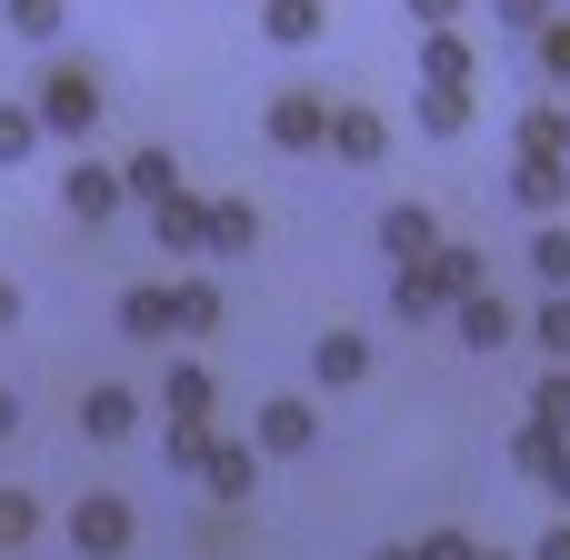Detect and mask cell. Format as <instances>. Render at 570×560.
Instances as JSON below:
<instances>
[{
    "instance_id": "6da1fadb",
    "label": "cell",
    "mask_w": 570,
    "mask_h": 560,
    "mask_svg": "<svg viewBox=\"0 0 570 560\" xmlns=\"http://www.w3.org/2000/svg\"><path fill=\"white\" fill-rule=\"evenodd\" d=\"M40 140H90L100 130V80H90V60H50V80H40Z\"/></svg>"
},
{
    "instance_id": "7a4b0ae2",
    "label": "cell",
    "mask_w": 570,
    "mask_h": 560,
    "mask_svg": "<svg viewBox=\"0 0 570 560\" xmlns=\"http://www.w3.org/2000/svg\"><path fill=\"white\" fill-rule=\"evenodd\" d=\"M130 541H140V521H130L120 491H80V501H70V551L80 560H120Z\"/></svg>"
},
{
    "instance_id": "3957f363",
    "label": "cell",
    "mask_w": 570,
    "mask_h": 560,
    "mask_svg": "<svg viewBox=\"0 0 570 560\" xmlns=\"http://www.w3.org/2000/svg\"><path fill=\"white\" fill-rule=\"evenodd\" d=\"M261 130H271V150H321V140H331V90H311V80L271 90Z\"/></svg>"
},
{
    "instance_id": "277c9868",
    "label": "cell",
    "mask_w": 570,
    "mask_h": 560,
    "mask_svg": "<svg viewBox=\"0 0 570 560\" xmlns=\"http://www.w3.org/2000/svg\"><path fill=\"white\" fill-rule=\"evenodd\" d=\"M331 160H351V170H371L381 150H391V120L371 110V100H331V140H321Z\"/></svg>"
},
{
    "instance_id": "5b68a950",
    "label": "cell",
    "mask_w": 570,
    "mask_h": 560,
    "mask_svg": "<svg viewBox=\"0 0 570 560\" xmlns=\"http://www.w3.org/2000/svg\"><path fill=\"white\" fill-rule=\"evenodd\" d=\"M311 441H321V411H311V401H291V391H281V401H261V421H250V451H271V461H301Z\"/></svg>"
},
{
    "instance_id": "8992f818",
    "label": "cell",
    "mask_w": 570,
    "mask_h": 560,
    "mask_svg": "<svg viewBox=\"0 0 570 560\" xmlns=\"http://www.w3.org/2000/svg\"><path fill=\"white\" fill-rule=\"evenodd\" d=\"M60 200H70V220H90V230H100V220H120V200H130V190H120V170H110V160H80V170H60Z\"/></svg>"
},
{
    "instance_id": "52a82bcc",
    "label": "cell",
    "mask_w": 570,
    "mask_h": 560,
    "mask_svg": "<svg viewBox=\"0 0 570 560\" xmlns=\"http://www.w3.org/2000/svg\"><path fill=\"white\" fill-rule=\"evenodd\" d=\"M150 240H160V250H180V261H210V200L170 190V200L150 210Z\"/></svg>"
},
{
    "instance_id": "ba28073f",
    "label": "cell",
    "mask_w": 570,
    "mask_h": 560,
    "mask_svg": "<svg viewBox=\"0 0 570 560\" xmlns=\"http://www.w3.org/2000/svg\"><path fill=\"white\" fill-rule=\"evenodd\" d=\"M200 491H210L220 511H240V501L261 491V451H250V441H210V461H200Z\"/></svg>"
},
{
    "instance_id": "9c48e42d",
    "label": "cell",
    "mask_w": 570,
    "mask_h": 560,
    "mask_svg": "<svg viewBox=\"0 0 570 560\" xmlns=\"http://www.w3.org/2000/svg\"><path fill=\"white\" fill-rule=\"evenodd\" d=\"M381 250H391L401 271H411V261H431V250H441V220H431V200H391V210H381Z\"/></svg>"
},
{
    "instance_id": "30bf717a",
    "label": "cell",
    "mask_w": 570,
    "mask_h": 560,
    "mask_svg": "<svg viewBox=\"0 0 570 560\" xmlns=\"http://www.w3.org/2000/svg\"><path fill=\"white\" fill-rule=\"evenodd\" d=\"M451 331H461L471 351H511V341H521V321H511V301H501V291H471V301H451Z\"/></svg>"
},
{
    "instance_id": "8fae6325",
    "label": "cell",
    "mask_w": 570,
    "mask_h": 560,
    "mask_svg": "<svg viewBox=\"0 0 570 560\" xmlns=\"http://www.w3.org/2000/svg\"><path fill=\"white\" fill-rule=\"evenodd\" d=\"M511 200L531 220H561L570 210V160H511Z\"/></svg>"
},
{
    "instance_id": "7c38bea8",
    "label": "cell",
    "mask_w": 570,
    "mask_h": 560,
    "mask_svg": "<svg viewBox=\"0 0 570 560\" xmlns=\"http://www.w3.org/2000/svg\"><path fill=\"white\" fill-rule=\"evenodd\" d=\"M311 381H321V391L371 381V341H361V331H321V341H311Z\"/></svg>"
},
{
    "instance_id": "4fadbf2b",
    "label": "cell",
    "mask_w": 570,
    "mask_h": 560,
    "mask_svg": "<svg viewBox=\"0 0 570 560\" xmlns=\"http://www.w3.org/2000/svg\"><path fill=\"white\" fill-rule=\"evenodd\" d=\"M80 431H90V441H130V431H140V391L90 381V391H80Z\"/></svg>"
},
{
    "instance_id": "5bb4252c",
    "label": "cell",
    "mask_w": 570,
    "mask_h": 560,
    "mask_svg": "<svg viewBox=\"0 0 570 560\" xmlns=\"http://www.w3.org/2000/svg\"><path fill=\"white\" fill-rule=\"evenodd\" d=\"M250 10H261V40H281V50H311L331 30V0H250Z\"/></svg>"
},
{
    "instance_id": "9a60e30c",
    "label": "cell",
    "mask_w": 570,
    "mask_h": 560,
    "mask_svg": "<svg viewBox=\"0 0 570 560\" xmlns=\"http://www.w3.org/2000/svg\"><path fill=\"white\" fill-rule=\"evenodd\" d=\"M471 40L461 30H421V90H471Z\"/></svg>"
},
{
    "instance_id": "2e32d148",
    "label": "cell",
    "mask_w": 570,
    "mask_h": 560,
    "mask_svg": "<svg viewBox=\"0 0 570 560\" xmlns=\"http://www.w3.org/2000/svg\"><path fill=\"white\" fill-rule=\"evenodd\" d=\"M220 311H230V301H220V281H200V271H180V281H170V331H180V341L220 331Z\"/></svg>"
},
{
    "instance_id": "e0dca14e",
    "label": "cell",
    "mask_w": 570,
    "mask_h": 560,
    "mask_svg": "<svg viewBox=\"0 0 570 560\" xmlns=\"http://www.w3.org/2000/svg\"><path fill=\"white\" fill-rule=\"evenodd\" d=\"M120 190L160 210V200L180 190V160H170V140H150V150H130V160H120Z\"/></svg>"
},
{
    "instance_id": "ac0fdd59",
    "label": "cell",
    "mask_w": 570,
    "mask_h": 560,
    "mask_svg": "<svg viewBox=\"0 0 570 560\" xmlns=\"http://www.w3.org/2000/svg\"><path fill=\"white\" fill-rule=\"evenodd\" d=\"M421 271L441 281V301H471V291H491V261H481L471 240H441V250H431Z\"/></svg>"
},
{
    "instance_id": "d6986e66",
    "label": "cell",
    "mask_w": 570,
    "mask_h": 560,
    "mask_svg": "<svg viewBox=\"0 0 570 560\" xmlns=\"http://www.w3.org/2000/svg\"><path fill=\"white\" fill-rule=\"evenodd\" d=\"M120 341H170V281H130L120 291Z\"/></svg>"
},
{
    "instance_id": "ffe728a7",
    "label": "cell",
    "mask_w": 570,
    "mask_h": 560,
    "mask_svg": "<svg viewBox=\"0 0 570 560\" xmlns=\"http://www.w3.org/2000/svg\"><path fill=\"white\" fill-rule=\"evenodd\" d=\"M210 401H220V381H210L200 361H170V381H160V411H170V421H210Z\"/></svg>"
},
{
    "instance_id": "44dd1931",
    "label": "cell",
    "mask_w": 570,
    "mask_h": 560,
    "mask_svg": "<svg viewBox=\"0 0 570 560\" xmlns=\"http://www.w3.org/2000/svg\"><path fill=\"white\" fill-rule=\"evenodd\" d=\"M240 250H261V210L250 200H210V261H240Z\"/></svg>"
},
{
    "instance_id": "7402d4cb",
    "label": "cell",
    "mask_w": 570,
    "mask_h": 560,
    "mask_svg": "<svg viewBox=\"0 0 570 560\" xmlns=\"http://www.w3.org/2000/svg\"><path fill=\"white\" fill-rule=\"evenodd\" d=\"M441 311H451V301H441V281H431L421 261H411V271H391V321H411V331H421V321H441Z\"/></svg>"
},
{
    "instance_id": "603a6c76",
    "label": "cell",
    "mask_w": 570,
    "mask_h": 560,
    "mask_svg": "<svg viewBox=\"0 0 570 560\" xmlns=\"http://www.w3.org/2000/svg\"><path fill=\"white\" fill-rule=\"evenodd\" d=\"M511 150L521 160H570V120L541 100V110H521V130H511Z\"/></svg>"
},
{
    "instance_id": "cb8c5ba5",
    "label": "cell",
    "mask_w": 570,
    "mask_h": 560,
    "mask_svg": "<svg viewBox=\"0 0 570 560\" xmlns=\"http://www.w3.org/2000/svg\"><path fill=\"white\" fill-rule=\"evenodd\" d=\"M531 271H541V291H570V220L531 230Z\"/></svg>"
},
{
    "instance_id": "d4e9b609",
    "label": "cell",
    "mask_w": 570,
    "mask_h": 560,
    "mask_svg": "<svg viewBox=\"0 0 570 560\" xmlns=\"http://www.w3.org/2000/svg\"><path fill=\"white\" fill-rule=\"evenodd\" d=\"M471 110H481L471 90H421V130H431V140H461V130H471Z\"/></svg>"
},
{
    "instance_id": "484cf974",
    "label": "cell",
    "mask_w": 570,
    "mask_h": 560,
    "mask_svg": "<svg viewBox=\"0 0 570 560\" xmlns=\"http://www.w3.org/2000/svg\"><path fill=\"white\" fill-rule=\"evenodd\" d=\"M210 441H220V431H210V421H170V431H160V461H170V471H190V481H200V461H210Z\"/></svg>"
},
{
    "instance_id": "4316f807",
    "label": "cell",
    "mask_w": 570,
    "mask_h": 560,
    "mask_svg": "<svg viewBox=\"0 0 570 560\" xmlns=\"http://www.w3.org/2000/svg\"><path fill=\"white\" fill-rule=\"evenodd\" d=\"M30 150H40V110L30 100H0V170H20Z\"/></svg>"
},
{
    "instance_id": "83f0119b",
    "label": "cell",
    "mask_w": 570,
    "mask_h": 560,
    "mask_svg": "<svg viewBox=\"0 0 570 560\" xmlns=\"http://www.w3.org/2000/svg\"><path fill=\"white\" fill-rule=\"evenodd\" d=\"M531 421L570 441V361H551V371H541V391H531Z\"/></svg>"
},
{
    "instance_id": "f1b7e54d",
    "label": "cell",
    "mask_w": 570,
    "mask_h": 560,
    "mask_svg": "<svg viewBox=\"0 0 570 560\" xmlns=\"http://www.w3.org/2000/svg\"><path fill=\"white\" fill-rule=\"evenodd\" d=\"M570 441L561 431H541V421H521V431H511V461H521V471H531V481H551V461H561Z\"/></svg>"
},
{
    "instance_id": "f546056e",
    "label": "cell",
    "mask_w": 570,
    "mask_h": 560,
    "mask_svg": "<svg viewBox=\"0 0 570 560\" xmlns=\"http://www.w3.org/2000/svg\"><path fill=\"white\" fill-rule=\"evenodd\" d=\"M531 341H541L551 361H570V291H541V311H531Z\"/></svg>"
},
{
    "instance_id": "4dcf8cb0",
    "label": "cell",
    "mask_w": 570,
    "mask_h": 560,
    "mask_svg": "<svg viewBox=\"0 0 570 560\" xmlns=\"http://www.w3.org/2000/svg\"><path fill=\"white\" fill-rule=\"evenodd\" d=\"M0 20H10L20 40H60V20H70V10H60V0H0Z\"/></svg>"
},
{
    "instance_id": "1f68e13d",
    "label": "cell",
    "mask_w": 570,
    "mask_h": 560,
    "mask_svg": "<svg viewBox=\"0 0 570 560\" xmlns=\"http://www.w3.org/2000/svg\"><path fill=\"white\" fill-rule=\"evenodd\" d=\"M40 541V501L30 491H0V551H30Z\"/></svg>"
},
{
    "instance_id": "d6a6232c",
    "label": "cell",
    "mask_w": 570,
    "mask_h": 560,
    "mask_svg": "<svg viewBox=\"0 0 570 560\" xmlns=\"http://www.w3.org/2000/svg\"><path fill=\"white\" fill-rule=\"evenodd\" d=\"M491 20H501L511 40H541V30L561 20V0H491Z\"/></svg>"
},
{
    "instance_id": "836d02e7",
    "label": "cell",
    "mask_w": 570,
    "mask_h": 560,
    "mask_svg": "<svg viewBox=\"0 0 570 560\" xmlns=\"http://www.w3.org/2000/svg\"><path fill=\"white\" fill-rule=\"evenodd\" d=\"M471 551H481L471 531H421V541H411V560H471Z\"/></svg>"
},
{
    "instance_id": "e575fe53",
    "label": "cell",
    "mask_w": 570,
    "mask_h": 560,
    "mask_svg": "<svg viewBox=\"0 0 570 560\" xmlns=\"http://www.w3.org/2000/svg\"><path fill=\"white\" fill-rule=\"evenodd\" d=\"M531 50H541V70H551V80H570V10L541 30V40H531Z\"/></svg>"
},
{
    "instance_id": "d590c367",
    "label": "cell",
    "mask_w": 570,
    "mask_h": 560,
    "mask_svg": "<svg viewBox=\"0 0 570 560\" xmlns=\"http://www.w3.org/2000/svg\"><path fill=\"white\" fill-rule=\"evenodd\" d=\"M401 10H411V20H421V30H451V20H461V10H471V0H401Z\"/></svg>"
},
{
    "instance_id": "8d00e7d4",
    "label": "cell",
    "mask_w": 570,
    "mask_h": 560,
    "mask_svg": "<svg viewBox=\"0 0 570 560\" xmlns=\"http://www.w3.org/2000/svg\"><path fill=\"white\" fill-rule=\"evenodd\" d=\"M541 491L561 501V521H570V451H561V461H551V481H541Z\"/></svg>"
},
{
    "instance_id": "74e56055",
    "label": "cell",
    "mask_w": 570,
    "mask_h": 560,
    "mask_svg": "<svg viewBox=\"0 0 570 560\" xmlns=\"http://www.w3.org/2000/svg\"><path fill=\"white\" fill-rule=\"evenodd\" d=\"M531 560H570V521H551V531H541V551Z\"/></svg>"
},
{
    "instance_id": "f35d334b",
    "label": "cell",
    "mask_w": 570,
    "mask_h": 560,
    "mask_svg": "<svg viewBox=\"0 0 570 560\" xmlns=\"http://www.w3.org/2000/svg\"><path fill=\"white\" fill-rule=\"evenodd\" d=\"M10 321H20V291H10V281H0V331H10Z\"/></svg>"
},
{
    "instance_id": "ab89813d",
    "label": "cell",
    "mask_w": 570,
    "mask_h": 560,
    "mask_svg": "<svg viewBox=\"0 0 570 560\" xmlns=\"http://www.w3.org/2000/svg\"><path fill=\"white\" fill-rule=\"evenodd\" d=\"M10 431H20V401H10V391H0V441H10Z\"/></svg>"
},
{
    "instance_id": "60d3db41",
    "label": "cell",
    "mask_w": 570,
    "mask_h": 560,
    "mask_svg": "<svg viewBox=\"0 0 570 560\" xmlns=\"http://www.w3.org/2000/svg\"><path fill=\"white\" fill-rule=\"evenodd\" d=\"M381 560H411V541H391V551H381Z\"/></svg>"
},
{
    "instance_id": "b9f144b4",
    "label": "cell",
    "mask_w": 570,
    "mask_h": 560,
    "mask_svg": "<svg viewBox=\"0 0 570 560\" xmlns=\"http://www.w3.org/2000/svg\"><path fill=\"white\" fill-rule=\"evenodd\" d=\"M471 560H511V551H471Z\"/></svg>"
},
{
    "instance_id": "7bdbcfd3",
    "label": "cell",
    "mask_w": 570,
    "mask_h": 560,
    "mask_svg": "<svg viewBox=\"0 0 570 560\" xmlns=\"http://www.w3.org/2000/svg\"><path fill=\"white\" fill-rule=\"evenodd\" d=\"M561 120H570V110H561Z\"/></svg>"
}]
</instances>
